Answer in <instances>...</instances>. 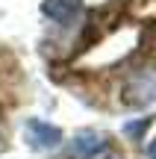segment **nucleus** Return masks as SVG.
<instances>
[{
    "mask_svg": "<svg viewBox=\"0 0 156 159\" xmlns=\"http://www.w3.org/2000/svg\"><path fill=\"white\" fill-rule=\"evenodd\" d=\"M27 142L38 150H50L62 142V130L53 124H44V121H27Z\"/></svg>",
    "mask_w": 156,
    "mask_h": 159,
    "instance_id": "1",
    "label": "nucleus"
},
{
    "mask_svg": "<svg viewBox=\"0 0 156 159\" xmlns=\"http://www.w3.org/2000/svg\"><path fill=\"white\" fill-rule=\"evenodd\" d=\"M100 150H106V136L91 133V130L77 133L74 142H71V156H77V159H94Z\"/></svg>",
    "mask_w": 156,
    "mask_h": 159,
    "instance_id": "2",
    "label": "nucleus"
},
{
    "mask_svg": "<svg viewBox=\"0 0 156 159\" xmlns=\"http://www.w3.org/2000/svg\"><path fill=\"white\" fill-rule=\"evenodd\" d=\"M41 12L47 18H53L56 24H68L82 12V0H44Z\"/></svg>",
    "mask_w": 156,
    "mask_h": 159,
    "instance_id": "3",
    "label": "nucleus"
},
{
    "mask_svg": "<svg viewBox=\"0 0 156 159\" xmlns=\"http://www.w3.org/2000/svg\"><path fill=\"white\" fill-rule=\"evenodd\" d=\"M147 156H150V159H156V139L150 142V148H147Z\"/></svg>",
    "mask_w": 156,
    "mask_h": 159,
    "instance_id": "4",
    "label": "nucleus"
}]
</instances>
